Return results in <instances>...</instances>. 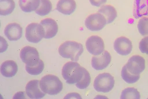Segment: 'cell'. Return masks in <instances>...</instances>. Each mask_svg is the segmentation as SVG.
I'll list each match as a JSON object with an SVG mask.
<instances>
[{"label":"cell","instance_id":"6da1fadb","mask_svg":"<svg viewBox=\"0 0 148 99\" xmlns=\"http://www.w3.org/2000/svg\"><path fill=\"white\" fill-rule=\"evenodd\" d=\"M84 68L77 62L69 61L63 66L62 75L67 83H76L81 80L83 76Z\"/></svg>","mask_w":148,"mask_h":99},{"label":"cell","instance_id":"7a4b0ae2","mask_svg":"<svg viewBox=\"0 0 148 99\" xmlns=\"http://www.w3.org/2000/svg\"><path fill=\"white\" fill-rule=\"evenodd\" d=\"M58 51L63 57L70 59L73 61H77L84 51L82 45L77 42L66 41L59 46Z\"/></svg>","mask_w":148,"mask_h":99},{"label":"cell","instance_id":"3957f363","mask_svg":"<svg viewBox=\"0 0 148 99\" xmlns=\"http://www.w3.org/2000/svg\"><path fill=\"white\" fill-rule=\"evenodd\" d=\"M40 88L42 91L50 95L59 93L63 88V84L59 78L52 74L46 75L40 81Z\"/></svg>","mask_w":148,"mask_h":99},{"label":"cell","instance_id":"277c9868","mask_svg":"<svg viewBox=\"0 0 148 99\" xmlns=\"http://www.w3.org/2000/svg\"><path fill=\"white\" fill-rule=\"evenodd\" d=\"M115 83L114 77L108 73L99 74L94 81L93 86L98 92L108 93L113 88Z\"/></svg>","mask_w":148,"mask_h":99},{"label":"cell","instance_id":"5b68a950","mask_svg":"<svg viewBox=\"0 0 148 99\" xmlns=\"http://www.w3.org/2000/svg\"><path fill=\"white\" fill-rule=\"evenodd\" d=\"M25 36L29 42L37 43L44 38V32L42 26L40 24L32 23L26 27Z\"/></svg>","mask_w":148,"mask_h":99},{"label":"cell","instance_id":"8992f818","mask_svg":"<svg viewBox=\"0 0 148 99\" xmlns=\"http://www.w3.org/2000/svg\"><path fill=\"white\" fill-rule=\"evenodd\" d=\"M106 24L105 18L99 13L90 15L85 21V25L86 28L92 31H99L103 29Z\"/></svg>","mask_w":148,"mask_h":99},{"label":"cell","instance_id":"52a82bcc","mask_svg":"<svg viewBox=\"0 0 148 99\" xmlns=\"http://www.w3.org/2000/svg\"><path fill=\"white\" fill-rule=\"evenodd\" d=\"M86 46L88 51L94 55L100 54L104 50L103 39L97 35H92L89 37L86 41Z\"/></svg>","mask_w":148,"mask_h":99},{"label":"cell","instance_id":"ba28073f","mask_svg":"<svg viewBox=\"0 0 148 99\" xmlns=\"http://www.w3.org/2000/svg\"><path fill=\"white\" fill-rule=\"evenodd\" d=\"M125 65L130 73L134 75H139L145 68V60L140 55H134L129 59Z\"/></svg>","mask_w":148,"mask_h":99},{"label":"cell","instance_id":"9c48e42d","mask_svg":"<svg viewBox=\"0 0 148 99\" xmlns=\"http://www.w3.org/2000/svg\"><path fill=\"white\" fill-rule=\"evenodd\" d=\"M20 57L26 65L35 64L40 59L39 53L36 49L30 46H25L21 49Z\"/></svg>","mask_w":148,"mask_h":99},{"label":"cell","instance_id":"30bf717a","mask_svg":"<svg viewBox=\"0 0 148 99\" xmlns=\"http://www.w3.org/2000/svg\"><path fill=\"white\" fill-rule=\"evenodd\" d=\"M115 51L119 54L126 56L130 54L132 49L131 41L127 38L121 36L116 39L114 43Z\"/></svg>","mask_w":148,"mask_h":99},{"label":"cell","instance_id":"8fae6325","mask_svg":"<svg viewBox=\"0 0 148 99\" xmlns=\"http://www.w3.org/2000/svg\"><path fill=\"white\" fill-rule=\"evenodd\" d=\"M111 60V56L110 54L107 51H105L99 55L92 57L91 65L95 70H102L108 66Z\"/></svg>","mask_w":148,"mask_h":99},{"label":"cell","instance_id":"7c38bea8","mask_svg":"<svg viewBox=\"0 0 148 99\" xmlns=\"http://www.w3.org/2000/svg\"><path fill=\"white\" fill-rule=\"evenodd\" d=\"M27 95L31 99H40L43 98L45 93L42 91L38 80H33L29 81L25 87Z\"/></svg>","mask_w":148,"mask_h":99},{"label":"cell","instance_id":"4fadbf2b","mask_svg":"<svg viewBox=\"0 0 148 99\" xmlns=\"http://www.w3.org/2000/svg\"><path fill=\"white\" fill-rule=\"evenodd\" d=\"M40 24L43 28L44 38H52L57 34L58 31V26L54 19L50 18H45L41 20Z\"/></svg>","mask_w":148,"mask_h":99},{"label":"cell","instance_id":"5bb4252c","mask_svg":"<svg viewBox=\"0 0 148 99\" xmlns=\"http://www.w3.org/2000/svg\"><path fill=\"white\" fill-rule=\"evenodd\" d=\"M4 33L9 40L16 41L22 37V29L21 26L17 23H10L5 27Z\"/></svg>","mask_w":148,"mask_h":99},{"label":"cell","instance_id":"9a60e30c","mask_svg":"<svg viewBox=\"0 0 148 99\" xmlns=\"http://www.w3.org/2000/svg\"><path fill=\"white\" fill-rule=\"evenodd\" d=\"M133 16L136 19L148 16V0H134Z\"/></svg>","mask_w":148,"mask_h":99},{"label":"cell","instance_id":"2e32d148","mask_svg":"<svg viewBox=\"0 0 148 99\" xmlns=\"http://www.w3.org/2000/svg\"><path fill=\"white\" fill-rule=\"evenodd\" d=\"M76 4L74 0H59L56 9L59 12L66 15H70L75 10Z\"/></svg>","mask_w":148,"mask_h":99},{"label":"cell","instance_id":"e0dca14e","mask_svg":"<svg viewBox=\"0 0 148 99\" xmlns=\"http://www.w3.org/2000/svg\"><path fill=\"white\" fill-rule=\"evenodd\" d=\"M18 69V66L16 62L13 60H8L1 64L0 72L4 76L11 77L16 74Z\"/></svg>","mask_w":148,"mask_h":99},{"label":"cell","instance_id":"ac0fdd59","mask_svg":"<svg viewBox=\"0 0 148 99\" xmlns=\"http://www.w3.org/2000/svg\"><path fill=\"white\" fill-rule=\"evenodd\" d=\"M98 12L105 18L106 24L112 23L117 16V12L115 8L110 5H103L98 10Z\"/></svg>","mask_w":148,"mask_h":99},{"label":"cell","instance_id":"d6986e66","mask_svg":"<svg viewBox=\"0 0 148 99\" xmlns=\"http://www.w3.org/2000/svg\"><path fill=\"white\" fill-rule=\"evenodd\" d=\"M40 0H19V5L21 10L25 12L35 11L38 7Z\"/></svg>","mask_w":148,"mask_h":99},{"label":"cell","instance_id":"ffe728a7","mask_svg":"<svg viewBox=\"0 0 148 99\" xmlns=\"http://www.w3.org/2000/svg\"><path fill=\"white\" fill-rule=\"evenodd\" d=\"M15 7L13 0H0V14L6 16L11 14Z\"/></svg>","mask_w":148,"mask_h":99},{"label":"cell","instance_id":"44dd1931","mask_svg":"<svg viewBox=\"0 0 148 99\" xmlns=\"http://www.w3.org/2000/svg\"><path fill=\"white\" fill-rule=\"evenodd\" d=\"M52 9V5L49 0H40L39 5L35 12L40 16H44L48 14Z\"/></svg>","mask_w":148,"mask_h":99},{"label":"cell","instance_id":"7402d4cb","mask_svg":"<svg viewBox=\"0 0 148 99\" xmlns=\"http://www.w3.org/2000/svg\"><path fill=\"white\" fill-rule=\"evenodd\" d=\"M44 67L43 61L40 59L38 62L30 65H26L25 70L30 74L37 75L40 74Z\"/></svg>","mask_w":148,"mask_h":99},{"label":"cell","instance_id":"603a6c76","mask_svg":"<svg viewBox=\"0 0 148 99\" xmlns=\"http://www.w3.org/2000/svg\"><path fill=\"white\" fill-rule=\"evenodd\" d=\"M121 76L123 79L126 83L129 84H132L136 82L139 80L140 77V75H134L129 72L125 65L122 68Z\"/></svg>","mask_w":148,"mask_h":99},{"label":"cell","instance_id":"cb8c5ba5","mask_svg":"<svg viewBox=\"0 0 148 99\" xmlns=\"http://www.w3.org/2000/svg\"><path fill=\"white\" fill-rule=\"evenodd\" d=\"M139 92L134 87H128L124 89L122 92L121 99H140Z\"/></svg>","mask_w":148,"mask_h":99},{"label":"cell","instance_id":"d4e9b609","mask_svg":"<svg viewBox=\"0 0 148 99\" xmlns=\"http://www.w3.org/2000/svg\"><path fill=\"white\" fill-rule=\"evenodd\" d=\"M91 81V77L88 71L84 68L83 76L81 80L76 84V87L80 89L86 88L89 85Z\"/></svg>","mask_w":148,"mask_h":99},{"label":"cell","instance_id":"484cf974","mask_svg":"<svg viewBox=\"0 0 148 99\" xmlns=\"http://www.w3.org/2000/svg\"><path fill=\"white\" fill-rule=\"evenodd\" d=\"M137 28L141 35H148V17H144L140 18L138 22Z\"/></svg>","mask_w":148,"mask_h":99},{"label":"cell","instance_id":"4316f807","mask_svg":"<svg viewBox=\"0 0 148 99\" xmlns=\"http://www.w3.org/2000/svg\"><path fill=\"white\" fill-rule=\"evenodd\" d=\"M139 48L141 53L148 55V36L141 39L139 43Z\"/></svg>","mask_w":148,"mask_h":99},{"label":"cell","instance_id":"83f0119b","mask_svg":"<svg viewBox=\"0 0 148 99\" xmlns=\"http://www.w3.org/2000/svg\"><path fill=\"white\" fill-rule=\"evenodd\" d=\"M107 0H89L91 4L93 6L96 7H100L107 2Z\"/></svg>","mask_w":148,"mask_h":99}]
</instances>
